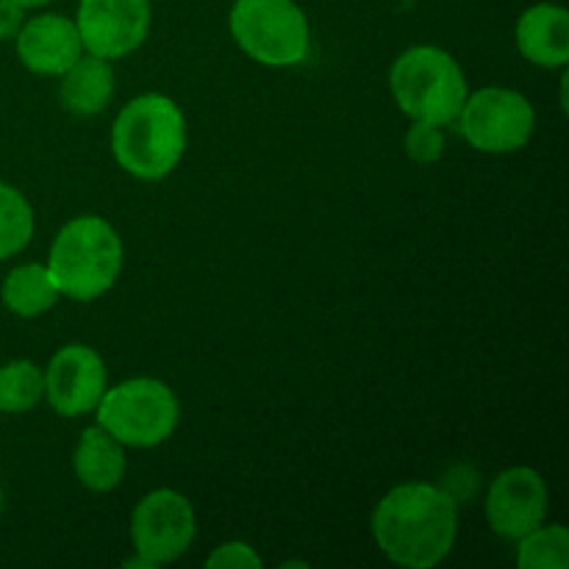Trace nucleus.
<instances>
[{
    "label": "nucleus",
    "mask_w": 569,
    "mask_h": 569,
    "mask_svg": "<svg viewBox=\"0 0 569 569\" xmlns=\"http://www.w3.org/2000/svg\"><path fill=\"white\" fill-rule=\"evenodd\" d=\"M33 237V209L26 194L0 181V261L22 253Z\"/></svg>",
    "instance_id": "a211bd4d"
},
{
    "label": "nucleus",
    "mask_w": 569,
    "mask_h": 569,
    "mask_svg": "<svg viewBox=\"0 0 569 569\" xmlns=\"http://www.w3.org/2000/svg\"><path fill=\"white\" fill-rule=\"evenodd\" d=\"M187 150V120L167 94L148 92L126 103L111 126V153L128 176L161 181Z\"/></svg>",
    "instance_id": "f03ea898"
},
{
    "label": "nucleus",
    "mask_w": 569,
    "mask_h": 569,
    "mask_svg": "<svg viewBox=\"0 0 569 569\" xmlns=\"http://www.w3.org/2000/svg\"><path fill=\"white\" fill-rule=\"evenodd\" d=\"M61 103L67 111L78 117H94L111 103L114 94V70H111L109 59L100 56H78L76 64L67 72H61Z\"/></svg>",
    "instance_id": "2eb2a0df"
},
{
    "label": "nucleus",
    "mask_w": 569,
    "mask_h": 569,
    "mask_svg": "<svg viewBox=\"0 0 569 569\" xmlns=\"http://www.w3.org/2000/svg\"><path fill=\"white\" fill-rule=\"evenodd\" d=\"M17 56L33 76H61L83 53L76 20L64 14H37L14 37Z\"/></svg>",
    "instance_id": "f8f14e48"
},
{
    "label": "nucleus",
    "mask_w": 569,
    "mask_h": 569,
    "mask_svg": "<svg viewBox=\"0 0 569 569\" xmlns=\"http://www.w3.org/2000/svg\"><path fill=\"white\" fill-rule=\"evenodd\" d=\"M194 537H198V517L189 498L176 489H156L144 495L133 509V550L148 565H172L192 548Z\"/></svg>",
    "instance_id": "6e6552de"
},
{
    "label": "nucleus",
    "mask_w": 569,
    "mask_h": 569,
    "mask_svg": "<svg viewBox=\"0 0 569 569\" xmlns=\"http://www.w3.org/2000/svg\"><path fill=\"white\" fill-rule=\"evenodd\" d=\"M372 537L392 565L431 569L442 565L459 533V503L433 483H398L372 511Z\"/></svg>",
    "instance_id": "f257e3e1"
},
{
    "label": "nucleus",
    "mask_w": 569,
    "mask_h": 569,
    "mask_svg": "<svg viewBox=\"0 0 569 569\" xmlns=\"http://www.w3.org/2000/svg\"><path fill=\"white\" fill-rule=\"evenodd\" d=\"M98 426L126 448H156L176 433L181 403L164 381L131 378L106 389L98 403Z\"/></svg>",
    "instance_id": "39448f33"
},
{
    "label": "nucleus",
    "mask_w": 569,
    "mask_h": 569,
    "mask_svg": "<svg viewBox=\"0 0 569 569\" xmlns=\"http://www.w3.org/2000/svg\"><path fill=\"white\" fill-rule=\"evenodd\" d=\"M0 511H3V489H0Z\"/></svg>",
    "instance_id": "b1692460"
},
{
    "label": "nucleus",
    "mask_w": 569,
    "mask_h": 569,
    "mask_svg": "<svg viewBox=\"0 0 569 569\" xmlns=\"http://www.w3.org/2000/svg\"><path fill=\"white\" fill-rule=\"evenodd\" d=\"M17 6H22V9H39V6H48L50 0H14Z\"/></svg>",
    "instance_id": "5701e85b"
},
{
    "label": "nucleus",
    "mask_w": 569,
    "mask_h": 569,
    "mask_svg": "<svg viewBox=\"0 0 569 569\" xmlns=\"http://www.w3.org/2000/svg\"><path fill=\"white\" fill-rule=\"evenodd\" d=\"M3 306L17 317H39L50 311L59 300L48 264H20L6 276L0 289Z\"/></svg>",
    "instance_id": "dca6fc26"
},
{
    "label": "nucleus",
    "mask_w": 569,
    "mask_h": 569,
    "mask_svg": "<svg viewBox=\"0 0 569 569\" xmlns=\"http://www.w3.org/2000/svg\"><path fill=\"white\" fill-rule=\"evenodd\" d=\"M517 50L531 64L565 70L569 64V14L565 6L537 3L526 9L515 28Z\"/></svg>",
    "instance_id": "ddd939ff"
},
{
    "label": "nucleus",
    "mask_w": 569,
    "mask_h": 569,
    "mask_svg": "<svg viewBox=\"0 0 569 569\" xmlns=\"http://www.w3.org/2000/svg\"><path fill=\"white\" fill-rule=\"evenodd\" d=\"M389 89L406 117L450 126L467 100V78L459 61L437 44H415L395 59Z\"/></svg>",
    "instance_id": "20e7f679"
},
{
    "label": "nucleus",
    "mask_w": 569,
    "mask_h": 569,
    "mask_svg": "<svg viewBox=\"0 0 569 569\" xmlns=\"http://www.w3.org/2000/svg\"><path fill=\"white\" fill-rule=\"evenodd\" d=\"M122 239L98 214L67 222L50 244L48 270L64 298L89 303L114 287L122 270Z\"/></svg>",
    "instance_id": "7ed1b4c3"
},
{
    "label": "nucleus",
    "mask_w": 569,
    "mask_h": 569,
    "mask_svg": "<svg viewBox=\"0 0 569 569\" xmlns=\"http://www.w3.org/2000/svg\"><path fill=\"white\" fill-rule=\"evenodd\" d=\"M126 445L117 442L106 428L92 426L78 439L72 470L89 492H111L126 476Z\"/></svg>",
    "instance_id": "4468645a"
},
{
    "label": "nucleus",
    "mask_w": 569,
    "mask_h": 569,
    "mask_svg": "<svg viewBox=\"0 0 569 569\" xmlns=\"http://www.w3.org/2000/svg\"><path fill=\"white\" fill-rule=\"evenodd\" d=\"M22 22H26V9L17 6L14 0H0V42L14 39Z\"/></svg>",
    "instance_id": "4be33fe9"
},
{
    "label": "nucleus",
    "mask_w": 569,
    "mask_h": 569,
    "mask_svg": "<svg viewBox=\"0 0 569 569\" xmlns=\"http://www.w3.org/2000/svg\"><path fill=\"white\" fill-rule=\"evenodd\" d=\"M261 565L264 561H261V556L248 542H226L206 559V567L209 569H261Z\"/></svg>",
    "instance_id": "412c9836"
},
{
    "label": "nucleus",
    "mask_w": 569,
    "mask_h": 569,
    "mask_svg": "<svg viewBox=\"0 0 569 569\" xmlns=\"http://www.w3.org/2000/svg\"><path fill=\"white\" fill-rule=\"evenodd\" d=\"M517 567L520 569H567L569 531L565 526H539L517 539Z\"/></svg>",
    "instance_id": "6ab92c4d"
},
{
    "label": "nucleus",
    "mask_w": 569,
    "mask_h": 569,
    "mask_svg": "<svg viewBox=\"0 0 569 569\" xmlns=\"http://www.w3.org/2000/svg\"><path fill=\"white\" fill-rule=\"evenodd\" d=\"M228 26L233 42L264 67H295L309 56V20L295 0H237Z\"/></svg>",
    "instance_id": "423d86ee"
},
{
    "label": "nucleus",
    "mask_w": 569,
    "mask_h": 569,
    "mask_svg": "<svg viewBox=\"0 0 569 569\" xmlns=\"http://www.w3.org/2000/svg\"><path fill=\"white\" fill-rule=\"evenodd\" d=\"M150 17V0H78L76 28L87 53L111 61L142 48Z\"/></svg>",
    "instance_id": "1a4fd4ad"
},
{
    "label": "nucleus",
    "mask_w": 569,
    "mask_h": 569,
    "mask_svg": "<svg viewBox=\"0 0 569 569\" xmlns=\"http://www.w3.org/2000/svg\"><path fill=\"white\" fill-rule=\"evenodd\" d=\"M109 389L103 359L89 345H64L44 370V398L61 417H83L98 409Z\"/></svg>",
    "instance_id": "9d476101"
},
{
    "label": "nucleus",
    "mask_w": 569,
    "mask_h": 569,
    "mask_svg": "<svg viewBox=\"0 0 569 569\" xmlns=\"http://www.w3.org/2000/svg\"><path fill=\"white\" fill-rule=\"evenodd\" d=\"M456 120L461 137L481 153H515L533 137L537 111L531 100L515 89L483 87L467 94Z\"/></svg>",
    "instance_id": "0eeeda50"
},
{
    "label": "nucleus",
    "mask_w": 569,
    "mask_h": 569,
    "mask_svg": "<svg viewBox=\"0 0 569 569\" xmlns=\"http://www.w3.org/2000/svg\"><path fill=\"white\" fill-rule=\"evenodd\" d=\"M415 126L406 131L403 148L406 156L417 164H433V161L442 159L445 153V133L442 126H431V122H420L411 120Z\"/></svg>",
    "instance_id": "aec40b11"
},
{
    "label": "nucleus",
    "mask_w": 569,
    "mask_h": 569,
    "mask_svg": "<svg viewBox=\"0 0 569 569\" xmlns=\"http://www.w3.org/2000/svg\"><path fill=\"white\" fill-rule=\"evenodd\" d=\"M548 483L533 467L500 472L487 492V522L498 537L522 539L548 517Z\"/></svg>",
    "instance_id": "9b49d317"
},
{
    "label": "nucleus",
    "mask_w": 569,
    "mask_h": 569,
    "mask_svg": "<svg viewBox=\"0 0 569 569\" xmlns=\"http://www.w3.org/2000/svg\"><path fill=\"white\" fill-rule=\"evenodd\" d=\"M44 398V372L33 361L17 359L0 367V411L26 415Z\"/></svg>",
    "instance_id": "f3484780"
}]
</instances>
